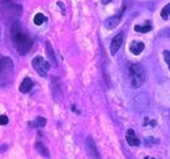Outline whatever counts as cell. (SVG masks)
<instances>
[{"mask_svg": "<svg viewBox=\"0 0 170 159\" xmlns=\"http://www.w3.org/2000/svg\"><path fill=\"white\" fill-rule=\"evenodd\" d=\"M10 37H12V41L16 46V50L19 51L20 55H25L30 51L33 41L29 37V34L26 33L23 27H21L20 22H13L12 25V30H10Z\"/></svg>", "mask_w": 170, "mask_h": 159, "instance_id": "6da1fadb", "label": "cell"}, {"mask_svg": "<svg viewBox=\"0 0 170 159\" xmlns=\"http://www.w3.org/2000/svg\"><path fill=\"white\" fill-rule=\"evenodd\" d=\"M0 12H2L3 18L7 22H12V21L16 22V20L23 13V8L12 0H2L0 2Z\"/></svg>", "mask_w": 170, "mask_h": 159, "instance_id": "7a4b0ae2", "label": "cell"}, {"mask_svg": "<svg viewBox=\"0 0 170 159\" xmlns=\"http://www.w3.org/2000/svg\"><path fill=\"white\" fill-rule=\"evenodd\" d=\"M128 80L131 87L138 89L145 81V72L140 64H131L128 67Z\"/></svg>", "mask_w": 170, "mask_h": 159, "instance_id": "3957f363", "label": "cell"}, {"mask_svg": "<svg viewBox=\"0 0 170 159\" xmlns=\"http://www.w3.org/2000/svg\"><path fill=\"white\" fill-rule=\"evenodd\" d=\"M13 63L9 58H2L0 60V87L7 86L12 80Z\"/></svg>", "mask_w": 170, "mask_h": 159, "instance_id": "277c9868", "label": "cell"}, {"mask_svg": "<svg viewBox=\"0 0 170 159\" xmlns=\"http://www.w3.org/2000/svg\"><path fill=\"white\" fill-rule=\"evenodd\" d=\"M31 65H33V68L35 69V72L42 76V77H46L47 76V72H48V69H50V63L46 62L45 59H43L42 56H37L31 60Z\"/></svg>", "mask_w": 170, "mask_h": 159, "instance_id": "5b68a950", "label": "cell"}, {"mask_svg": "<svg viewBox=\"0 0 170 159\" xmlns=\"http://www.w3.org/2000/svg\"><path fill=\"white\" fill-rule=\"evenodd\" d=\"M86 151H88V155H89L92 159H101L100 151H98L96 142L92 137H88L86 138Z\"/></svg>", "mask_w": 170, "mask_h": 159, "instance_id": "8992f818", "label": "cell"}, {"mask_svg": "<svg viewBox=\"0 0 170 159\" xmlns=\"http://www.w3.org/2000/svg\"><path fill=\"white\" fill-rule=\"evenodd\" d=\"M123 41H124V33H119V34H117L113 41H111V46H110V52L111 55H115L118 52V50L120 47H122L123 45Z\"/></svg>", "mask_w": 170, "mask_h": 159, "instance_id": "52a82bcc", "label": "cell"}, {"mask_svg": "<svg viewBox=\"0 0 170 159\" xmlns=\"http://www.w3.org/2000/svg\"><path fill=\"white\" fill-rule=\"evenodd\" d=\"M122 14H123V10H122L120 13H118V14L109 17V18L105 21V27H106V29H109V30L115 29V27L118 26V24L120 22V17H122Z\"/></svg>", "mask_w": 170, "mask_h": 159, "instance_id": "ba28073f", "label": "cell"}, {"mask_svg": "<svg viewBox=\"0 0 170 159\" xmlns=\"http://www.w3.org/2000/svg\"><path fill=\"white\" fill-rule=\"evenodd\" d=\"M126 140L130 146H139L140 145V140L138 138V136L134 132V129H128L127 134H126Z\"/></svg>", "mask_w": 170, "mask_h": 159, "instance_id": "9c48e42d", "label": "cell"}, {"mask_svg": "<svg viewBox=\"0 0 170 159\" xmlns=\"http://www.w3.org/2000/svg\"><path fill=\"white\" fill-rule=\"evenodd\" d=\"M144 43L143 42H138V41H134L130 45V51L132 52L134 55H140L143 51H144Z\"/></svg>", "mask_w": 170, "mask_h": 159, "instance_id": "30bf717a", "label": "cell"}, {"mask_svg": "<svg viewBox=\"0 0 170 159\" xmlns=\"http://www.w3.org/2000/svg\"><path fill=\"white\" fill-rule=\"evenodd\" d=\"M31 87H33V81L29 77H25L24 81L21 82V85H20V91L25 94V93H29L30 91Z\"/></svg>", "mask_w": 170, "mask_h": 159, "instance_id": "8fae6325", "label": "cell"}, {"mask_svg": "<svg viewBox=\"0 0 170 159\" xmlns=\"http://www.w3.org/2000/svg\"><path fill=\"white\" fill-rule=\"evenodd\" d=\"M35 150L39 153L42 157H45V158H47V159L50 158V151L47 150V147L43 145L42 142H37V144H35Z\"/></svg>", "mask_w": 170, "mask_h": 159, "instance_id": "7c38bea8", "label": "cell"}, {"mask_svg": "<svg viewBox=\"0 0 170 159\" xmlns=\"http://www.w3.org/2000/svg\"><path fill=\"white\" fill-rule=\"evenodd\" d=\"M46 54H47V56L48 59H50V62L52 65H56V59H55V55H54V51H52V47L50 43H46Z\"/></svg>", "mask_w": 170, "mask_h": 159, "instance_id": "4fadbf2b", "label": "cell"}, {"mask_svg": "<svg viewBox=\"0 0 170 159\" xmlns=\"http://www.w3.org/2000/svg\"><path fill=\"white\" fill-rule=\"evenodd\" d=\"M135 30L138 33H148L152 30V25L149 22H147L145 25H136L135 26Z\"/></svg>", "mask_w": 170, "mask_h": 159, "instance_id": "5bb4252c", "label": "cell"}, {"mask_svg": "<svg viewBox=\"0 0 170 159\" xmlns=\"http://www.w3.org/2000/svg\"><path fill=\"white\" fill-rule=\"evenodd\" d=\"M45 21H46V17H45V14L43 13H37L34 16V24L35 25H42V24H45Z\"/></svg>", "mask_w": 170, "mask_h": 159, "instance_id": "9a60e30c", "label": "cell"}, {"mask_svg": "<svg viewBox=\"0 0 170 159\" xmlns=\"http://www.w3.org/2000/svg\"><path fill=\"white\" fill-rule=\"evenodd\" d=\"M33 125H34L35 128H43V127L46 125V119L42 117V116L37 117V119L34 120V123H33Z\"/></svg>", "mask_w": 170, "mask_h": 159, "instance_id": "2e32d148", "label": "cell"}, {"mask_svg": "<svg viewBox=\"0 0 170 159\" xmlns=\"http://www.w3.org/2000/svg\"><path fill=\"white\" fill-rule=\"evenodd\" d=\"M169 16H170V3L166 4L165 7L162 8V10H161V17H162L164 20H168Z\"/></svg>", "mask_w": 170, "mask_h": 159, "instance_id": "e0dca14e", "label": "cell"}, {"mask_svg": "<svg viewBox=\"0 0 170 159\" xmlns=\"http://www.w3.org/2000/svg\"><path fill=\"white\" fill-rule=\"evenodd\" d=\"M155 144H158V140L155 138V137H148V138L145 140V145L147 146H152V145H155Z\"/></svg>", "mask_w": 170, "mask_h": 159, "instance_id": "ac0fdd59", "label": "cell"}, {"mask_svg": "<svg viewBox=\"0 0 170 159\" xmlns=\"http://www.w3.org/2000/svg\"><path fill=\"white\" fill-rule=\"evenodd\" d=\"M162 55H164V59H165V62H166V64H168V67L170 68V51L165 50V51L162 52Z\"/></svg>", "mask_w": 170, "mask_h": 159, "instance_id": "d6986e66", "label": "cell"}, {"mask_svg": "<svg viewBox=\"0 0 170 159\" xmlns=\"http://www.w3.org/2000/svg\"><path fill=\"white\" fill-rule=\"evenodd\" d=\"M8 124V117L5 115H0V125H5Z\"/></svg>", "mask_w": 170, "mask_h": 159, "instance_id": "ffe728a7", "label": "cell"}, {"mask_svg": "<svg viewBox=\"0 0 170 159\" xmlns=\"http://www.w3.org/2000/svg\"><path fill=\"white\" fill-rule=\"evenodd\" d=\"M111 0H102V4H109Z\"/></svg>", "mask_w": 170, "mask_h": 159, "instance_id": "44dd1931", "label": "cell"}, {"mask_svg": "<svg viewBox=\"0 0 170 159\" xmlns=\"http://www.w3.org/2000/svg\"><path fill=\"white\" fill-rule=\"evenodd\" d=\"M0 60H2V56H0Z\"/></svg>", "mask_w": 170, "mask_h": 159, "instance_id": "7402d4cb", "label": "cell"}, {"mask_svg": "<svg viewBox=\"0 0 170 159\" xmlns=\"http://www.w3.org/2000/svg\"><path fill=\"white\" fill-rule=\"evenodd\" d=\"M169 69H170V68H169Z\"/></svg>", "mask_w": 170, "mask_h": 159, "instance_id": "603a6c76", "label": "cell"}]
</instances>
